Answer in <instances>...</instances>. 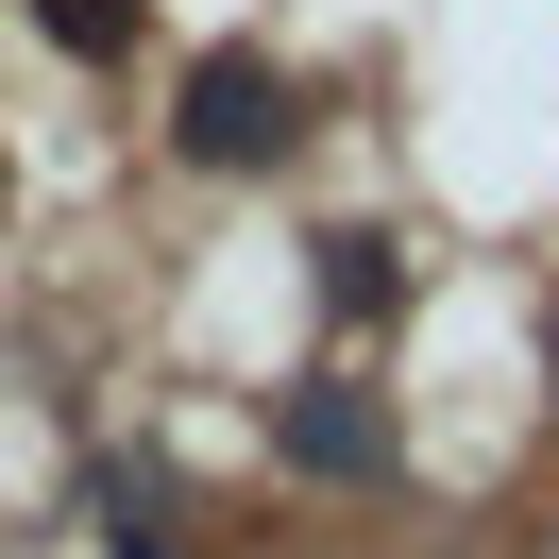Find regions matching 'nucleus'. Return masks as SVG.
Here are the masks:
<instances>
[{
    "label": "nucleus",
    "mask_w": 559,
    "mask_h": 559,
    "mask_svg": "<svg viewBox=\"0 0 559 559\" xmlns=\"http://www.w3.org/2000/svg\"><path fill=\"white\" fill-rule=\"evenodd\" d=\"M170 153H187V170H288V153H306V85H288L272 51H187Z\"/></svg>",
    "instance_id": "f257e3e1"
},
{
    "label": "nucleus",
    "mask_w": 559,
    "mask_h": 559,
    "mask_svg": "<svg viewBox=\"0 0 559 559\" xmlns=\"http://www.w3.org/2000/svg\"><path fill=\"white\" fill-rule=\"evenodd\" d=\"M272 457H288V475H322V491H390V475H407L390 407H373V390H340V373L272 390Z\"/></svg>",
    "instance_id": "f03ea898"
},
{
    "label": "nucleus",
    "mask_w": 559,
    "mask_h": 559,
    "mask_svg": "<svg viewBox=\"0 0 559 559\" xmlns=\"http://www.w3.org/2000/svg\"><path fill=\"white\" fill-rule=\"evenodd\" d=\"M85 509H103V559H204V525L153 457H85Z\"/></svg>",
    "instance_id": "7ed1b4c3"
},
{
    "label": "nucleus",
    "mask_w": 559,
    "mask_h": 559,
    "mask_svg": "<svg viewBox=\"0 0 559 559\" xmlns=\"http://www.w3.org/2000/svg\"><path fill=\"white\" fill-rule=\"evenodd\" d=\"M17 17H35V35L69 51V69H119V51L153 35V0H17Z\"/></svg>",
    "instance_id": "20e7f679"
},
{
    "label": "nucleus",
    "mask_w": 559,
    "mask_h": 559,
    "mask_svg": "<svg viewBox=\"0 0 559 559\" xmlns=\"http://www.w3.org/2000/svg\"><path fill=\"white\" fill-rule=\"evenodd\" d=\"M306 254H322V306H340V322H373L390 288H407V272H390V238H306Z\"/></svg>",
    "instance_id": "39448f33"
}]
</instances>
